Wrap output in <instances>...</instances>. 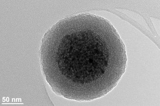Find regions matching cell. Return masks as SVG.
<instances>
[{
    "mask_svg": "<svg viewBox=\"0 0 160 106\" xmlns=\"http://www.w3.org/2000/svg\"><path fill=\"white\" fill-rule=\"evenodd\" d=\"M43 75L57 95L88 101L116 86L127 67L126 49L108 20L82 13L60 20L41 41Z\"/></svg>",
    "mask_w": 160,
    "mask_h": 106,
    "instance_id": "obj_1",
    "label": "cell"
}]
</instances>
